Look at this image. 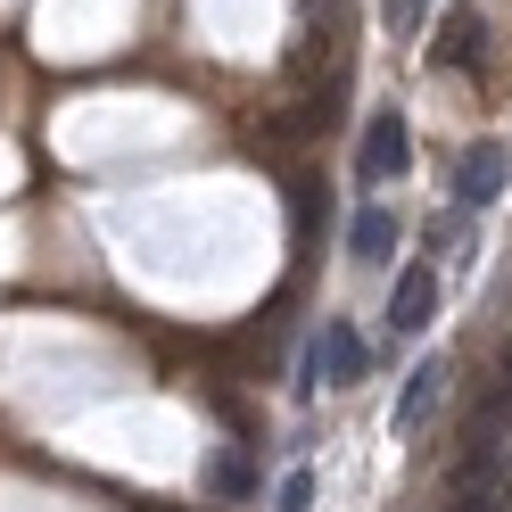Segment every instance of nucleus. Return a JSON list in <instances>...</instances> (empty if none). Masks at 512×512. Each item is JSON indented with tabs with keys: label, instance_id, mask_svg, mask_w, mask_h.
Returning a JSON list of instances; mask_svg holds the SVG:
<instances>
[{
	"label": "nucleus",
	"instance_id": "obj_8",
	"mask_svg": "<svg viewBox=\"0 0 512 512\" xmlns=\"http://www.w3.org/2000/svg\"><path fill=\"white\" fill-rule=\"evenodd\" d=\"M273 512H314V471H281V488H273Z\"/></svg>",
	"mask_w": 512,
	"mask_h": 512
},
{
	"label": "nucleus",
	"instance_id": "obj_5",
	"mask_svg": "<svg viewBox=\"0 0 512 512\" xmlns=\"http://www.w3.org/2000/svg\"><path fill=\"white\" fill-rule=\"evenodd\" d=\"M397 240H405L397 207H364L356 223H347V256H356V265H389V256H397Z\"/></svg>",
	"mask_w": 512,
	"mask_h": 512
},
{
	"label": "nucleus",
	"instance_id": "obj_9",
	"mask_svg": "<svg viewBox=\"0 0 512 512\" xmlns=\"http://www.w3.org/2000/svg\"><path fill=\"white\" fill-rule=\"evenodd\" d=\"M215 496H256V471L232 455V463H215Z\"/></svg>",
	"mask_w": 512,
	"mask_h": 512
},
{
	"label": "nucleus",
	"instance_id": "obj_7",
	"mask_svg": "<svg viewBox=\"0 0 512 512\" xmlns=\"http://www.w3.org/2000/svg\"><path fill=\"white\" fill-rule=\"evenodd\" d=\"M438 389H446V364L438 356H422L405 372V397H397V430H422L430 422V405H438Z\"/></svg>",
	"mask_w": 512,
	"mask_h": 512
},
{
	"label": "nucleus",
	"instance_id": "obj_2",
	"mask_svg": "<svg viewBox=\"0 0 512 512\" xmlns=\"http://www.w3.org/2000/svg\"><path fill=\"white\" fill-rule=\"evenodd\" d=\"M504 182H512V149H504V141H463V157H455V199H463V207H496Z\"/></svg>",
	"mask_w": 512,
	"mask_h": 512
},
{
	"label": "nucleus",
	"instance_id": "obj_3",
	"mask_svg": "<svg viewBox=\"0 0 512 512\" xmlns=\"http://www.w3.org/2000/svg\"><path fill=\"white\" fill-rule=\"evenodd\" d=\"M413 166V133H405V116L397 108H380L372 124H364V149H356V174L364 182H397Z\"/></svg>",
	"mask_w": 512,
	"mask_h": 512
},
{
	"label": "nucleus",
	"instance_id": "obj_6",
	"mask_svg": "<svg viewBox=\"0 0 512 512\" xmlns=\"http://www.w3.org/2000/svg\"><path fill=\"white\" fill-rule=\"evenodd\" d=\"M430 58H438V67H479V58H488V25H479L471 9H455L438 25V50Z\"/></svg>",
	"mask_w": 512,
	"mask_h": 512
},
{
	"label": "nucleus",
	"instance_id": "obj_4",
	"mask_svg": "<svg viewBox=\"0 0 512 512\" xmlns=\"http://www.w3.org/2000/svg\"><path fill=\"white\" fill-rule=\"evenodd\" d=\"M430 314H438V273L405 265L397 290H389V331H430Z\"/></svg>",
	"mask_w": 512,
	"mask_h": 512
},
{
	"label": "nucleus",
	"instance_id": "obj_10",
	"mask_svg": "<svg viewBox=\"0 0 512 512\" xmlns=\"http://www.w3.org/2000/svg\"><path fill=\"white\" fill-rule=\"evenodd\" d=\"M380 9H389V25H413V17H422V0H380Z\"/></svg>",
	"mask_w": 512,
	"mask_h": 512
},
{
	"label": "nucleus",
	"instance_id": "obj_1",
	"mask_svg": "<svg viewBox=\"0 0 512 512\" xmlns=\"http://www.w3.org/2000/svg\"><path fill=\"white\" fill-rule=\"evenodd\" d=\"M356 389L364 380V331L347 323V314H331L323 331H314V347H306V389Z\"/></svg>",
	"mask_w": 512,
	"mask_h": 512
}]
</instances>
